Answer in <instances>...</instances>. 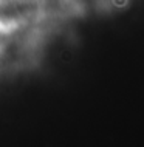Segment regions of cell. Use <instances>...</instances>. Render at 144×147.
Segmentation results:
<instances>
[{
  "instance_id": "6da1fadb",
  "label": "cell",
  "mask_w": 144,
  "mask_h": 147,
  "mask_svg": "<svg viewBox=\"0 0 144 147\" xmlns=\"http://www.w3.org/2000/svg\"><path fill=\"white\" fill-rule=\"evenodd\" d=\"M37 0H3L0 3V23H20L36 14Z\"/></svg>"
}]
</instances>
